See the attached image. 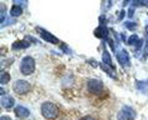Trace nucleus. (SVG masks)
I'll use <instances>...</instances> for the list:
<instances>
[{
	"label": "nucleus",
	"mask_w": 148,
	"mask_h": 120,
	"mask_svg": "<svg viewBox=\"0 0 148 120\" xmlns=\"http://www.w3.org/2000/svg\"><path fill=\"white\" fill-rule=\"evenodd\" d=\"M40 111L42 115L48 120H54L59 116V108L51 101H45L40 106Z\"/></svg>",
	"instance_id": "f257e3e1"
},
{
	"label": "nucleus",
	"mask_w": 148,
	"mask_h": 120,
	"mask_svg": "<svg viewBox=\"0 0 148 120\" xmlns=\"http://www.w3.org/2000/svg\"><path fill=\"white\" fill-rule=\"evenodd\" d=\"M106 23H107L106 15H101V16H99V25H104V26H106Z\"/></svg>",
	"instance_id": "412c9836"
},
{
	"label": "nucleus",
	"mask_w": 148,
	"mask_h": 120,
	"mask_svg": "<svg viewBox=\"0 0 148 120\" xmlns=\"http://www.w3.org/2000/svg\"><path fill=\"white\" fill-rule=\"evenodd\" d=\"M35 30H36V33L39 34L40 38H42L43 40H45L47 43H51V44H58V43H59V39L57 38V36H54L53 34H50V33L47 31L44 28L36 26Z\"/></svg>",
	"instance_id": "39448f33"
},
{
	"label": "nucleus",
	"mask_w": 148,
	"mask_h": 120,
	"mask_svg": "<svg viewBox=\"0 0 148 120\" xmlns=\"http://www.w3.org/2000/svg\"><path fill=\"white\" fill-rule=\"evenodd\" d=\"M116 56H117L118 63L121 64V66H123V68L131 66V58H129V54L125 49H121L119 52H117Z\"/></svg>",
	"instance_id": "0eeeda50"
},
{
	"label": "nucleus",
	"mask_w": 148,
	"mask_h": 120,
	"mask_svg": "<svg viewBox=\"0 0 148 120\" xmlns=\"http://www.w3.org/2000/svg\"><path fill=\"white\" fill-rule=\"evenodd\" d=\"M12 79V76H10L9 73L6 71H1V75H0V83H1L3 85H5L6 83H9V80Z\"/></svg>",
	"instance_id": "f3484780"
},
{
	"label": "nucleus",
	"mask_w": 148,
	"mask_h": 120,
	"mask_svg": "<svg viewBox=\"0 0 148 120\" xmlns=\"http://www.w3.org/2000/svg\"><path fill=\"white\" fill-rule=\"evenodd\" d=\"M134 119H136V111L129 105H124L117 114V120H134Z\"/></svg>",
	"instance_id": "20e7f679"
},
{
	"label": "nucleus",
	"mask_w": 148,
	"mask_h": 120,
	"mask_svg": "<svg viewBox=\"0 0 148 120\" xmlns=\"http://www.w3.org/2000/svg\"><path fill=\"white\" fill-rule=\"evenodd\" d=\"M20 73L25 76L28 75H32L33 73L35 71V60L33 59V58L30 55L28 56H24L23 60H21L20 63Z\"/></svg>",
	"instance_id": "f03ea898"
},
{
	"label": "nucleus",
	"mask_w": 148,
	"mask_h": 120,
	"mask_svg": "<svg viewBox=\"0 0 148 120\" xmlns=\"http://www.w3.org/2000/svg\"><path fill=\"white\" fill-rule=\"evenodd\" d=\"M0 120H13L10 116H8V115H3L1 118H0Z\"/></svg>",
	"instance_id": "393cba45"
},
{
	"label": "nucleus",
	"mask_w": 148,
	"mask_h": 120,
	"mask_svg": "<svg viewBox=\"0 0 148 120\" xmlns=\"http://www.w3.org/2000/svg\"><path fill=\"white\" fill-rule=\"evenodd\" d=\"M134 8H133V6H131V8H129L128 9V18H129V19H132V18L133 16H134Z\"/></svg>",
	"instance_id": "4be33fe9"
},
{
	"label": "nucleus",
	"mask_w": 148,
	"mask_h": 120,
	"mask_svg": "<svg viewBox=\"0 0 148 120\" xmlns=\"http://www.w3.org/2000/svg\"><path fill=\"white\" fill-rule=\"evenodd\" d=\"M127 44L131 45V46H134L136 53H137V52H139V50H142L143 39H140L138 35L133 34V35H131V36H129V38L127 39Z\"/></svg>",
	"instance_id": "6e6552de"
},
{
	"label": "nucleus",
	"mask_w": 148,
	"mask_h": 120,
	"mask_svg": "<svg viewBox=\"0 0 148 120\" xmlns=\"http://www.w3.org/2000/svg\"><path fill=\"white\" fill-rule=\"evenodd\" d=\"M110 29H108L107 26H104V25H99L98 28H95V30H94V35H95V38H98V39H102V40H107L109 38V31Z\"/></svg>",
	"instance_id": "1a4fd4ad"
},
{
	"label": "nucleus",
	"mask_w": 148,
	"mask_h": 120,
	"mask_svg": "<svg viewBox=\"0 0 148 120\" xmlns=\"http://www.w3.org/2000/svg\"><path fill=\"white\" fill-rule=\"evenodd\" d=\"M87 89L90 94H99L103 90V83L98 79H90L87 83Z\"/></svg>",
	"instance_id": "423d86ee"
},
{
	"label": "nucleus",
	"mask_w": 148,
	"mask_h": 120,
	"mask_svg": "<svg viewBox=\"0 0 148 120\" xmlns=\"http://www.w3.org/2000/svg\"><path fill=\"white\" fill-rule=\"evenodd\" d=\"M79 120H94L93 116H90V115H87V116H83V118H80Z\"/></svg>",
	"instance_id": "b1692460"
},
{
	"label": "nucleus",
	"mask_w": 148,
	"mask_h": 120,
	"mask_svg": "<svg viewBox=\"0 0 148 120\" xmlns=\"http://www.w3.org/2000/svg\"><path fill=\"white\" fill-rule=\"evenodd\" d=\"M21 14H23V8H21L20 5H18V4H14L12 8H10V16H13V18H18V16H20Z\"/></svg>",
	"instance_id": "dca6fc26"
},
{
	"label": "nucleus",
	"mask_w": 148,
	"mask_h": 120,
	"mask_svg": "<svg viewBox=\"0 0 148 120\" xmlns=\"http://www.w3.org/2000/svg\"><path fill=\"white\" fill-rule=\"evenodd\" d=\"M14 113H15L16 118H19V119H27V118H29V115H30V110H28V109L25 106H23V105H18V106H15Z\"/></svg>",
	"instance_id": "9d476101"
},
{
	"label": "nucleus",
	"mask_w": 148,
	"mask_h": 120,
	"mask_svg": "<svg viewBox=\"0 0 148 120\" xmlns=\"http://www.w3.org/2000/svg\"><path fill=\"white\" fill-rule=\"evenodd\" d=\"M29 46H30V43L28 41V40H16V41L13 43L12 45V49L13 50H24V49H28Z\"/></svg>",
	"instance_id": "f8f14e48"
},
{
	"label": "nucleus",
	"mask_w": 148,
	"mask_h": 120,
	"mask_svg": "<svg viewBox=\"0 0 148 120\" xmlns=\"http://www.w3.org/2000/svg\"><path fill=\"white\" fill-rule=\"evenodd\" d=\"M99 66H101V69L104 73H107V74H108L110 78H113L114 80H117L118 79V76H117V74L116 73H114V68H112V66H108V65H106V64H103V63H101V65H99Z\"/></svg>",
	"instance_id": "4468645a"
},
{
	"label": "nucleus",
	"mask_w": 148,
	"mask_h": 120,
	"mask_svg": "<svg viewBox=\"0 0 148 120\" xmlns=\"http://www.w3.org/2000/svg\"><path fill=\"white\" fill-rule=\"evenodd\" d=\"M137 89L144 95H148V80H138L136 83Z\"/></svg>",
	"instance_id": "ddd939ff"
},
{
	"label": "nucleus",
	"mask_w": 148,
	"mask_h": 120,
	"mask_svg": "<svg viewBox=\"0 0 148 120\" xmlns=\"http://www.w3.org/2000/svg\"><path fill=\"white\" fill-rule=\"evenodd\" d=\"M13 90L18 95H25V94H28L32 90V85L29 84L27 80L19 79L13 84Z\"/></svg>",
	"instance_id": "7ed1b4c3"
},
{
	"label": "nucleus",
	"mask_w": 148,
	"mask_h": 120,
	"mask_svg": "<svg viewBox=\"0 0 148 120\" xmlns=\"http://www.w3.org/2000/svg\"><path fill=\"white\" fill-rule=\"evenodd\" d=\"M0 104H1V106L4 109H12L14 106V104H15V99H14L13 96L10 95H3L1 99H0Z\"/></svg>",
	"instance_id": "9b49d317"
},
{
	"label": "nucleus",
	"mask_w": 148,
	"mask_h": 120,
	"mask_svg": "<svg viewBox=\"0 0 148 120\" xmlns=\"http://www.w3.org/2000/svg\"><path fill=\"white\" fill-rule=\"evenodd\" d=\"M60 49H62L65 54H72V50L68 48V45H66V44H60Z\"/></svg>",
	"instance_id": "aec40b11"
},
{
	"label": "nucleus",
	"mask_w": 148,
	"mask_h": 120,
	"mask_svg": "<svg viewBox=\"0 0 148 120\" xmlns=\"http://www.w3.org/2000/svg\"><path fill=\"white\" fill-rule=\"evenodd\" d=\"M89 64H92V65H93V66H97V63H95V61H94V59H90Z\"/></svg>",
	"instance_id": "a878e982"
},
{
	"label": "nucleus",
	"mask_w": 148,
	"mask_h": 120,
	"mask_svg": "<svg viewBox=\"0 0 148 120\" xmlns=\"http://www.w3.org/2000/svg\"><path fill=\"white\" fill-rule=\"evenodd\" d=\"M147 56H148V33L146 31V45H144V49H143L142 59H146Z\"/></svg>",
	"instance_id": "6ab92c4d"
},
{
	"label": "nucleus",
	"mask_w": 148,
	"mask_h": 120,
	"mask_svg": "<svg viewBox=\"0 0 148 120\" xmlns=\"http://www.w3.org/2000/svg\"><path fill=\"white\" fill-rule=\"evenodd\" d=\"M102 63L103 64H106V65H108V66H113V61H112V56H110V54L108 53V50L104 49L103 50V54H102Z\"/></svg>",
	"instance_id": "2eb2a0df"
},
{
	"label": "nucleus",
	"mask_w": 148,
	"mask_h": 120,
	"mask_svg": "<svg viewBox=\"0 0 148 120\" xmlns=\"http://www.w3.org/2000/svg\"><path fill=\"white\" fill-rule=\"evenodd\" d=\"M124 26L127 29H129V30H136V29L138 28V24L134 23V21H125Z\"/></svg>",
	"instance_id": "a211bd4d"
},
{
	"label": "nucleus",
	"mask_w": 148,
	"mask_h": 120,
	"mask_svg": "<svg viewBox=\"0 0 148 120\" xmlns=\"http://www.w3.org/2000/svg\"><path fill=\"white\" fill-rule=\"evenodd\" d=\"M124 15H125V10L122 9V10H121V13H118V20H123Z\"/></svg>",
	"instance_id": "5701e85b"
}]
</instances>
